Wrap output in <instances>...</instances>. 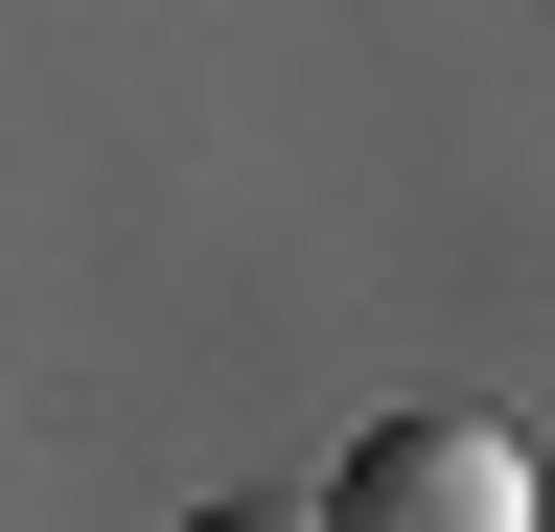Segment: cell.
Masks as SVG:
<instances>
[{"label": "cell", "instance_id": "6da1fadb", "mask_svg": "<svg viewBox=\"0 0 555 532\" xmlns=\"http://www.w3.org/2000/svg\"><path fill=\"white\" fill-rule=\"evenodd\" d=\"M324 532H532V463L486 417H371L347 486H324Z\"/></svg>", "mask_w": 555, "mask_h": 532}, {"label": "cell", "instance_id": "7a4b0ae2", "mask_svg": "<svg viewBox=\"0 0 555 532\" xmlns=\"http://www.w3.org/2000/svg\"><path fill=\"white\" fill-rule=\"evenodd\" d=\"M185 532H324V509H185Z\"/></svg>", "mask_w": 555, "mask_h": 532}]
</instances>
